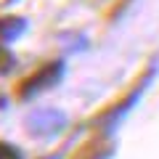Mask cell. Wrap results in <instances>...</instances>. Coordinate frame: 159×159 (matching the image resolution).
Instances as JSON below:
<instances>
[{"instance_id": "277c9868", "label": "cell", "mask_w": 159, "mask_h": 159, "mask_svg": "<svg viewBox=\"0 0 159 159\" xmlns=\"http://www.w3.org/2000/svg\"><path fill=\"white\" fill-rule=\"evenodd\" d=\"M0 159H21V151H19L13 143L0 141Z\"/></svg>"}, {"instance_id": "6da1fadb", "label": "cell", "mask_w": 159, "mask_h": 159, "mask_svg": "<svg viewBox=\"0 0 159 159\" xmlns=\"http://www.w3.org/2000/svg\"><path fill=\"white\" fill-rule=\"evenodd\" d=\"M61 72H64V66H61L58 61L40 66L34 74H29L27 80H21V85L16 88V96H19V98H32L34 93H43L45 88H51V85H56V82H58Z\"/></svg>"}, {"instance_id": "7a4b0ae2", "label": "cell", "mask_w": 159, "mask_h": 159, "mask_svg": "<svg viewBox=\"0 0 159 159\" xmlns=\"http://www.w3.org/2000/svg\"><path fill=\"white\" fill-rule=\"evenodd\" d=\"M111 154H114V141L106 135H96L85 141L69 159H111Z\"/></svg>"}, {"instance_id": "3957f363", "label": "cell", "mask_w": 159, "mask_h": 159, "mask_svg": "<svg viewBox=\"0 0 159 159\" xmlns=\"http://www.w3.org/2000/svg\"><path fill=\"white\" fill-rule=\"evenodd\" d=\"M24 19L19 16H3L0 19V40H13L16 34H21Z\"/></svg>"}]
</instances>
